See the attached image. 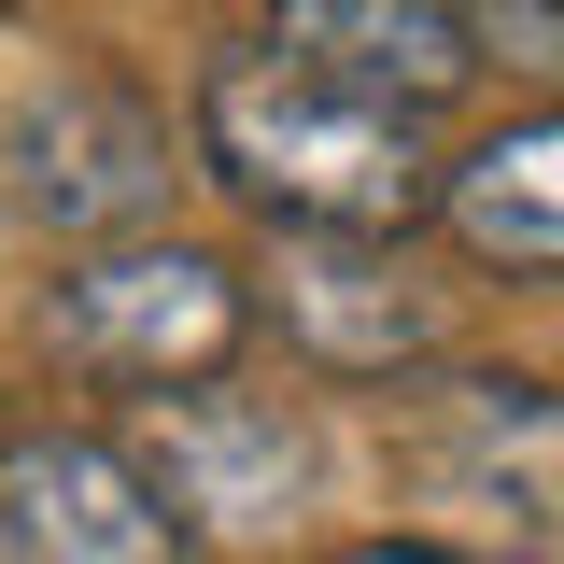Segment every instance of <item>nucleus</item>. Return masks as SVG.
I'll return each mask as SVG.
<instances>
[{
    "label": "nucleus",
    "instance_id": "4",
    "mask_svg": "<svg viewBox=\"0 0 564 564\" xmlns=\"http://www.w3.org/2000/svg\"><path fill=\"white\" fill-rule=\"evenodd\" d=\"M141 480L170 494L184 536H282L311 494H325V437L282 410V395H226V367L184 395H141Z\"/></svg>",
    "mask_w": 564,
    "mask_h": 564
},
{
    "label": "nucleus",
    "instance_id": "2",
    "mask_svg": "<svg viewBox=\"0 0 564 564\" xmlns=\"http://www.w3.org/2000/svg\"><path fill=\"white\" fill-rule=\"evenodd\" d=\"M240 339H254V282L226 269L212 240H170V226L85 240L43 282V352L85 367V381H113V395H184Z\"/></svg>",
    "mask_w": 564,
    "mask_h": 564
},
{
    "label": "nucleus",
    "instance_id": "8",
    "mask_svg": "<svg viewBox=\"0 0 564 564\" xmlns=\"http://www.w3.org/2000/svg\"><path fill=\"white\" fill-rule=\"evenodd\" d=\"M437 226L494 282H564V99L551 113H508L494 141H466L437 170Z\"/></svg>",
    "mask_w": 564,
    "mask_h": 564
},
{
    "label": "nucleus",
    "instance_id": "10",
    "mask_svg": "<svg viewBox=\"0 0 564 564\" xmlns=\"http://www.w3.org/2000/svg\"><path fill=\"white\" fill-rule=\"evenodd\" d=\"M325 564H480V551H452V536H381V551H325Z\"/></svg>",
    "mask_w": 564,
    "mask_h": 564
},
{
    "label": "nucleus",
    "instance_id": "5",
    "mask_svg": "<svg viewBox=\"0 0 564 564\" xmlns=\"http://www.w3.org/2000/svg\"><path fill=\"white\" fill-rule=\"evenodd\" d=\"M0 198L29 212V226H57L70 254H85V240H128V226H155V198H170V128L141 113L128 85L57 70V85H29L14 128H0Z\"/></svg>",
    "mask_w": 564,
    "mask_h": 564
},
{
    "label": "nucleus",
    "instance_id": "6",
    "mask_svg": "<svg viewBox=\"0 0 564 564\" xmlns=\"http://www.w3.org/2000/svg\"><path fill=\"white\" fill-rule=\"evenodd\" d=\"M0 564H184L170 494L99 423H14L0 437Z\"/></svg>",
    "mask_w": 564,
    "mask_h": 564
},
{
    "label": "nucleus",
    "instance_id": "11",
    "mask_svg": "<svg viewBox=\"0 0 564 564\" xmlns=\"http://www.w3.org/2000/svg\"><path fill=\"white\" fill-rule=\"evenodd\" d=\"M0 437H14V423H0Z\"/></svg>",
    "mask_w": 564,
    "mask_h": 564
},
{
    "label": "nucleus",
    "instance_id": "12",
    "mask_svg": "<svg viewBox=\"0 0 564 564\" xmlns=\"http://www.w3.org/2000/svg\"><path fill=\"white\" fill-rule=\"evenodd\" d=\"M0 14H14V0H0Z\"/></svg>",
    "mask_w": 564,
    "mask_h": 564
},
{
    "label": "nucleus",
    "instance_id": "9",
    "mask_svg": "<svg viewBox=\"0 0 564 564\" xmlns=\"http://www.w3.org/2000/svg\"><path fill=\"white\" fill-rule=\"evenodd\" d=\"M269 43L339 70V85H367V99L437 113L452 85H480V0H282Z\"/></svg>",
    "mask_w": 564,
    "mask_h": 564
},
{
    "label": "nucleus",
    "instance_id": "1",
    "mask_svg": "<svg viewBox=\"0 0 564 564\" xmlns=\"http://www.w3.org/2000/svg\"><path fill=\"white\" fill-rule=\"evenodd\" d=\"M198 170L254 226H352V240H410L437 212V141L410 99H367L339 70L282 57V43H226L198 70Z\"/></svg>",
    "mask_w": 564,
    "mask_h": 564
},
{
    "label": "nucleus",
    "instance_id": "7",
    "mask_svg": "<svg viewBox=\"0 0 564 564\" xmlns=\"http://www.w3.org/2000/svg\"><path fill=\"white\" fill-rule=\"evenodd\" d=\"M254 311H269L325 381H395V367L437 352V282H423L395 240H352V226H269Z\"/></svg>",
    "mask_w": 564,
    "mask_h": 564
},
{
    "label": "nucleus",
    "instance_id": "3",
    "mask_svg": "<svg viewBox=\"0 0 564 564\" xmlns=\"http://www.w3.org/2000/svg\"><path fill=\"white\" fill-rule=\"evenodd\" d=\"M410 466L452 522H480L508 564H564V395L508 367H452L410 410Z\"/></svg>",
    "mask_w": 564,
    "mask_h": 564
}]
</instances>
